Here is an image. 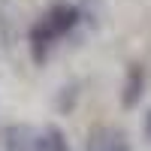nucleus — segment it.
Returning a JSON list of instances; mask_svg holds the SVG:
<instances>
[{
    "mask_svg": "<svg viewBox=\"0 0 151 151\" xmlns=\"http://www.w3.org/2000/svg\"><path fill=\"white\" fill-rule=\"evenodd\" d=\"M40 21L45 24L48 30H52V36H55L58 42H60V40H70V36H76V33H79V27L85 24L79 6L70 3V0H55V3L40 15Z\"/></svg>",
    "mask_w": 151,
    "mask_h": 151,
    "instance_id": "1",
    "label": "nucleus"
},
{
    "mask_svg": "<svg viewBox=\"0 0 151 151\" xmlns=\"http://www.w3.org/2000/svg\"><path fill=\"white\" fill-rule=\"evenodd\" d=\"M88 151H133V148L127 142V136H124V130L103 124V127L91 130V136H88Z\"/></svg>",
    "mask_w": 151,
    "mask_h": 151,
    "instance_id": "2",
    "label": "nucleus"
},
{
    "mask_svg": "<svg viewBox=\"0 0 151 151\" xmlns=\"http://www.w3.org/2000/svg\"><path fill=\"white\" fill-rule=\"evenodd\" d=\"M145 94V67L139 60H133L127 67V76H124V88H121V106L124 109H136L139 100Z\"/></svg>",
    "mask_w": 151,
    "mask_h": 151,
    "instance_id": "3",
    "label": "nucleus"
},
{
    "mask_svg": "<svg viewBox=\"0 0 151 151\" xmlns=\"http://www.w3.org/2000/svg\"><path fill=\"white\" fill-rule=\"evenodd\" d=\"M3 145H6V151H33L36 130L24 127V124H12V127H6V133H3Z\"/></svg>",
    "mask_w": 151,
    "mask_h": 151,
    "instance_id": "4",
    "label": "nucleus"
},
{
    "mask_svg": "<svg viewBox=\"0 0 151 151\" xmlns=\"http://www.w3.org/2000/svg\"><path fill=\"white\" fill-rule=\"evenodd\" d=\"M33 151H70V142L60 127H55V124H48V127L36 130V145Z\"/></svg>",
    "mask_w": 151,
    "mask_h": 151,
    "instance_id": "5",
    "label": "nucleus"
},
{
    "mask_svg": "<svg viewBox=\"0 0 151 151\" xmlns=\"http://www.w3.org/2000/svg\"><path fill=\"white\" fill-rule=\"evenodd\" d=\"M76 6H79V12H82L85 27L97 30L100 24H103V18H106V3H103V0H79Z\"/></svg>",
    "mask_w": 151,
    "mask_h": 151,
    "instance_id": "6",
    "label": "nucleus"
},
{
    "mask_svg": "<svg viewBox=\"0 0 151 151\" xmlns=\"http://www.w3.org/2000/svg\"><path fill=\"white\" fill-rule=\"evenodd\" d=\"M12 3L9 0H0V33H3L6 45H12V15H9Z\"/></svg>",
    "mask_w": 151,
    "mask_h": 151,
    "instance_id": "7",
    "label": "nucleus"
},
{
    "mask_svg": "<svg viewBox=\"0 0 151 151\" xmlns=\"http://www.w3.org/2000/svg\"><path fill=\"white\" fill-rule=\"evenodd\" d=\"M142 133H145V139L151 142V109L145 112V118H142Z\"/></svg>",
    "mask_w": 151,
    "mask_h": 151,
    "instance_id": "8",
    "label": "nucleus"
}]
</instances>
